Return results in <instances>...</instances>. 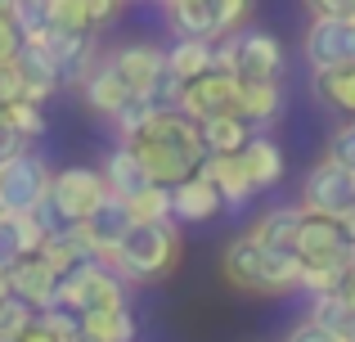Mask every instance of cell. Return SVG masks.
Wrapping results in <instances>:
<instances>
[{
  "label": "cell",
  "mask_w": 355,
  "mask_h": 342,
  "mask_svg": "<svg viewBox=\"0 0 355 342\" xmlns=\"http://www.w3.org/2000/svg\"><path fill=\"white\" fill-rule=\"evenodd\" d=\"M18 149H27V140L9 126V117L0 113V158H9V153H18Z\"/></svg>",
  "instance_id": "cell-42"
},
{
  "label": "cell",
  "mask_w": 355,
  "mask_h": 342,
  "mask_svg": "<svg viewBox=\"0 0 355 342\" xmlns=\"http://www.w3.org/2000/svg\"><path fill=\"white\" fill-rule=\"evenodd\" d=\"M23 50V27L14 23V14H0V63H14Z\"/></svg>",
  "instance_id": "cell-38"
},
{
  "label": "cell",
  "mask_w": 355,
  "mask_h": 342,
  "mask_svg": "<svg viewBox=\"0 0 355 342\" xmlns=\"http://www.w3.org/2000/svg\"><path fill=\"white\" fill-rule=\"evenodd\" d=\"M81 334L95 342H135L139 325L130 316V307H104V311H86L81 316Z\"/></svg>",
  "instance_id": "cell-25"
},
{
  "label": "cell",
  "mask_w": 355,
  "mask_h": 342,
  "mask_svg": "<svg viewBox=\"0 0 355 342\" xmlns=\"http://www.w3.org/2000/svg\"><path fill=\"white\" fill-rule=\"evenodd\" d=\"M302 54L311 72L355 63V18H311L302 32Z\"/></svg>",
  "instance_id": "cell-8"
},
{
  "label": "cell",
  "mask_w": 355,
  "mask_h": 342,
  "mask_svg": "<svg viewBox=\"0 0 355 342\" xmlns=\"http://www.w3.org/2000/svg\"><path fill=\"white\" fill-rule=\"evenodd\" d=\"M297 203H302L306 212H315V216H338L342 221L355 207V171L342 167V162H333L329 153H324V158L311 162V171L302 176Z\"/></svg>",
  "instance_id": "cell-7"
},
{
  "label": "cell",
  "mask_w": 355,
  "mask_h": 342,
  "mask_svg": "<svg viewBox=\"0 0 355 342\" xmlns=\"http://www.w3.org/2000/svg\"><path fill=\"white\" fill-rule=\"evenodd\" d=\"M14 63H18V77H23V86H27V99H36V104L54 99L63 86H68V81H63V68L41 50V45H27L23 41V50H18Z\"/></svg>",
  "instance_id": "cell-17"
},
{
  "label": "cell",
  "mask_w": 355,
  "mask_h": 342,
  "mask_svg": "<svg viewBox=\"0 0 355 342\" xmlns=\"http://www.w3.org/2000/svg\"><path fill=\"white\" fill-rule=\"evenodd\" d=\"M0 113L9 117V126H14V131L23 135L27 144L41 140V135L50 131V122H45V104H36V99H14V104L0 108Z\"/></svg>",
  "instance_id": "cell-30"
},
{
  "label": "cell",
  "mask_w": 355,
  "mask_h": 342,
  "mask_svg": "<svg viewBox=\"0 0 355 342\" xmlns=\"http://www.w3.org/2000/svg\"><path fill=\"white\" fill-rule=\"evenodd\" d=\"M45 230L36 225V216H14V212H0V271H14L23 257L41 253Z\"/></svg>",
  "instance_id": "cell-18"
},
{
  "label": "cell",
  "mask_w": 355,
  "mask_h": 342,
  "mask_svg": "<svg viewBox=\"0 0 355 342\" xmlns=\"http://www.w3.org/2000/svg\"><path fill=\"white\" fill-rule=\"evenodd\" d=\"M99 171H104V180H108V189L117 194V198H135L144 185H153L148 180V171H144V162L135 158V149H130L126 140H117L113 149L104 153V162H99Z\"/></svg>",
  "instance_id": "cell-21"
},
{
  "label": "cell",
  "mask_w": 355,
  "mask_h": 342,
  "mask_svg": "<svg viewBox=\"0 0 355 342\" xmlns=\"http://www.w3.org/2000/svg\"><path fill=\"white\" fill-rule=\"evenodd\" d=\"M284 108H288V90H284V81H243V104H239V113L248 117L252 126H275L279 117H284Z\"/></svg>",
  "instance_id": "cell-22"
},
{
  "label": "cell",
  "mask_w": 355,
  "mask_h": 342,
  "mask_svg": "<svg viewBox=\"0 0 355 342\" xmlns=\"http://www.w3.org/2000/svg\"><path fill=\"white\" fill-rule=\"evenodd\" d=\"M18 342H63V338H59V334H54V329H45V325H41V320H36V325H32V329H27V334H23V338H18Z\"/></svg>",
  "instance_id": "cell-43"
},
{
  "label": "cell",
  "mask_w": 355,
  "mask_h": 342,
  "mask_svg": "<svg viewBox=\"0 0 355 342\" xmlns=\"http://www.w3.org/2000/svg\"><path fill=\"white\" fill-rule=\"evenodd\" d=\"M302 221H306L302 203H275V207H266L248 230L257 239H266V243H275V248H293L297 234H302Z\"/></svg>",
  "instance_id": "cell-24"
},
{
  "label": "cell",
  "mask_w": 355,
  "mask_h": 342,
  "mask_svg": "<svg viewBox=\"0 0 355 342\" xmlns=\"http://www.w3.org/2000/svg\"><path fill=\"white\" fill-rule=\"evenodd\" d=\"M243 162H248V171H252V180H257V189H275V185L284 180V171H288L284 144H279L275 135H266V131H257V135L248 140V149H243Z\"/></svg>",
  "instance_id": "cell-23"
},
{
  "label": "cell",
  "mask_w": 355,
  "mask_h": 342,
  "mask_svg": "<svg viewBox=\"0 0 355 342\" xmlns=\"http://www.w3.org/2000/svg\"><path fill=\"white\" fill-rule=\"evenodd\" d=\"M342 225H347V234H351V243H355V207L347 212V216H342Z\"/></svg>",
  "instance_id": "cell-45"
},
{
  "label": "cell",
  "mask_w": 355,
  "mask_h": 342,
  "mask_svg": "<svg viewBox=\"0 0 355 342\" xmlns=\"http://www.w3.org/2000/svg\"><path fill=\"white\" fill-rule=\"evenodd\" d=\"M324 153H329L333 162H342V167L355 171V117H347L342 126H333L329 140H324Z\"/></svg>",
  "instance_id": "cell-34"
},
{
  "label": "cell",
  "mask_w": 355,
  "mask_h": 342,
  "mask_svg": "<svg viewBox=\"0 0 355 342\" xmlns=\"http://www.w3.org/2000/svg\"><path fill=\"white\" fill-rule=\"evenodd\" d=\"M239 104H243V81L234 77V72H216V68H211L207 77L189 81V86L180 90V108L193 117V122L230 117V113H239Z\"/></svg>",
  "instance_id": "cell-9"
},
{
  "label": "cell",
  "mask_w": 355,
  "mask_h": 342,
  "mask_svg": "<svg viewBox=\"0 0 355 342\" xmlns=\"http://www.w3.org/2000/svg\"><path fill=\"white\" fill-rule=\"evenodd\" d=\"M252 135H257V126H252L248 117H239V113L202 122V140H207V153H243Z\"/></svg>",
  "instance_id": "cell-27"
},
{
  "label": "cell",
  "mask_w": 355,
  "mask_h": 342,
  "mask_svg": "<svg viewBox=\"0 0 355 342\" xmlns=\"http://www.w3.org/2000/svg\"><path fill=\"white\" fill-rule=\"evenodd\" d=\"M54 307H68V311H77V316H86V311H104V307H130V302H126V280H121L104 257L81 262V266H72V271L59 275Z\"/></svg>",
  "instance_id": "cell-4"
},
{
  "label": "cell",
  "mask_w": 355,
  "mask_h": 342,
  "mask_svg": "<svg viewBox=\"0 0 355 342\" xmlns=\"http://www.w3.org/2000/svg\"><path fill=\"white\" fill-rule=\"evenodd\" d=\"M14 23L23 27V36L36 32V27H45L50 23V0H18L14 5Z\"/></svg>",
  "instance_id": "cell-36"
},
{
  "label": "cell",
  "mask_w": 355,
  "mask_h": 342,
  "mask_svg": "<svg viewBox=\"0 0 355 342\" xmlns=\"http://www.w3.org/2000/svg\"><path fill=\"white\" fill-rule=\"evenodd\" d=\"M77 95H81V104H86L90 113L99 117V122H113L121 108H126V99L135 95V90L126 86V77L117 72V63L104 54V59H99L95 68L86 72V81L77 86Z\"/></svg>",
  "instance_id": "cell-12"
},
{
  "label": "cell",
  "mask_w": 355,
  "mask_h": 342,
  "mask_svg": "<svg viewBox=\"0 0 355 342\" xmlns=\"http://www.w3.org/2000/svg\"><path fill=\"white\" fill-rule=\"evenodd\" d=\"M302 271H306V262L297 257V248H275L266 239H257L252 230H239L220 248V275H225V284L248 293V298H288V293H302Z\"/></svg>",
  "instance_id": "cell-2"
},
{
  "label": "cell",
  "mask_w": 355,
  "mask_h": 342,
  "mask_svg": "<svg viewBox=\"0 0 355 342\" xmlns=\"http://www.w3.org/2000/svg\"><path fill=\"white\" fill-rule=\"evenodd\" d=\"M130 149L144 162L153 185H180L207 162V140H202V122H193L184 108H157L148 117L144 131L130 135Z\"/></svg>",
  "instance_id": "cell-1"
},
{
  "label": "cell",
  "mask_w": 355,
  "mask_h": 342,
  "mask_svg": "<svg viewBox=\"0 0 355 342\" xmlns=\"http://www.w3.org/2000/svg\"><path fill=\"white\" fill-rule=\"evenodd\" d=\"M234 45H239L234 63L239 81H284V41L275 32L243 27V32H234Z\"/></svg>",
  "instance_id": "cell-11"
},
{
  "label": "cell",
  "mask_w": 355,
  "mask_h": 342,
  "mask_svg": "<svg viewBox=\"0 0 355 342\" xmlns=\"http://www.w3.org/2000/svg\"><path fill=\"white\" fill-rule=\"evenodd\" d=\"M166 63H171V72L189 86V81L207 77V72L216 68V41H211V36H175V41L166 45Z\"/></svg>",
  "instance_id": "cell-19"
},
{
  "label": "cell",
  "mask_w": 355,
  "mask_h": 342,
  "mask_svg": "<svg viewBox=\"0 0 355 342\" xmlns=\"http://www.w3.org/2000/svg\"><path fill=\"white\" fill-rule=\"evenodd\" d=\"M342 275H347V266H333V262H324V266H306L302 271V293H338L342 289Z\"/></svg>",
  "instance_id": "cell-35"
},
{
  "label": "cell",
  "mask_w": 355,
  "mask_h": 342,
  "mask_svg": "<svg viewBox=\"0 0 355 342\" xmlns=\"http://www.w3.org/2000/svg\"><path fill=\"white\" fill-rule=\"evenodd\" d=\"M9 293L23 298L27 307L45 311V307H54V293H59V271H54L41 253H32L9 271Z\"/></svg>",
  "instance_id": "cell-14"
},
{
  "label": "cell",
  "mask_w": 355,
  "mask_h": 342,
  "mask_svg": "<svg viewBox=\"0 0 355 342\" xmlns=\"http://www.w3.org/2000/svg\"><path fill=\"white\" fill-rule=\"evenodd\" d=\"M81 225H86L90 243L99 248V257H104L108 248H117L121 239H126L130 230L139 225V221H135V212H130V203H126V198H117V194H108V198L99 203V207L90 212V216L81 221Z\"/></svg>",
  "instance_id": "cell-16"
},
{
  "label": "cell",
  "mask_w": 355,
  "mask_h": 342,
  "mask_svg": "<svg viewBox=\"0 0 355 342\" xmlns=\"http://www.w3.org/2000/svg\"><path fill=\"white\" fill-rule=\"evenodd\" d=\"M81 5H86L90 23H95V32H99V27H113L117 23V14H121L126 0H81Z\"/></svg>",
  "instance_id": "cell-40"
},
{
  "label": "cell",
  "mask_w": 355,
  "mask_h": 342,
  "mask_svg": "<svg viewBox=\"0 0 355 342\" xmlns=\"http://www.w3.org/2000/svg\"><path fill=\"white\" fill-rule=\"evenodd\" d=\"M311 320H320V325H329L333 334H342V338H355V307L342 293H315L311 298V311H306Z\"/></svg>",
  "instance_id": "cell-28"
},
{
  "label": "cell",
  "mask_w": 355,
  "mask_h": 342,
  "mask_svg": "<svg viewBox=\"0 0 355 342\" xmlns=\"http://www.w3.org/2000/svg\"><path fill=\"white\" fill-rule=\"evenodd\" d=\"M50 176L54 167L36 149H18L9 158H0V212L27 216L50 198Z\"/></svg>",
  "instance_id": "cell-5"
},
{
  "label": "cell",
  "mask_w": 355,
  "mask_h": 342,
  "mask_svg": "<svg viewBox=\"0 0 355 342\" xmlns=\"http://www.w3.org/2000/svg\"><path fill=\"white\" fill-rule=\"evenodd\" d=\"M351 342H355V338H351Z\"/></svg>",
  "instance_id": "cell-49"
},
{
  "label": "cell",
  "mask_w": 355,
  "mask_h": 342,
  "mask_svg": "<svg viewBox=\"0 0 355 342\" xmlns=\"http://www.w3.org/2000/svg\"><path fill=\"white\" fill-rule=\"evenodd\" d=\"M351 18H355V14H351Z\"/></svg>",
  "instance_id": "cell-50"
},
{
  "label": "cell",
  "mask_w": 355,
  "mask_h": 342,
  "mask_svg": "<svg viewBox=\"0 0 355 342\" xmlns=\"http://www.w3.org/2000/svg\"><path fill=\"white\" fill-rule=\"evenodd\" d=\"M14 5H18V0H14Z\"/></svg>",
  "instance_id": "cell-48"
},
{
  "label": "cell",
  "mask_w": 355,
  "mask_h": 342,
  "mask_svg": "<svg viewBox=\"0 0 355 342\" xmlns=\"http://www.w3.org/2000/svg\"><path fill=\"white\" fill-rule=\"evenodd\" d=\"M284 342H347V338H342V334H333L329 325H320V320H311V316H306V320H297V325L288 329V338H284Z\"/></svg>",
  "instance_id": "cell-37"
},
{
  "label": "cell",
  "mask_w": 355,
  "mask_h": 342,
  "mask_svg": "<svg viewBox=\"0 0 355 342\" xmlns=\"http://www.w3.org/2000/svg\"><path fill=\"white\" fill-rule=\"evenodd\" d=\"M297 257H302L306 266H351L355 262V243L347 234V225H342L338 216H315V212H306L302 221V234H297Z\"/></svg>",
  "instance_id": "cell-10"
},
{
  "label": "cell",
  "mask_w": 355,
  "mask_h": 342,
  "mask_svg": "<svg viewBox=\"0 0 355 342\" xmlns=\"http://www.w3.org/2000/svg\"><path fill=\"white\" fill-rule=\"evenodd\" d=\"M211 14H216V41L230 32H243L252 14V0H211Z\"/></svg>",
  "instance_id": "cell-33"
},
{
  "label": "cell",
  "mask_w": 355,
  "mask_h": 342,
  "mask_svg": "<svg viewBox=\"0 0 355 342\" xmlns=\"http://www.w3.org/2000/svg\"><path fill=\"white\" fill-rule=\"evenodd\" d=\"M72 342H95V338H86V334H77V338H72Z\"/></svg>",
  "instance_id": "cell-47"
},
{
  "label": "cell",
  "mask_w": 355,
  "mask_h": 342,
  "mask_svg": "<svg viewBox=\"0 0 355 342\" xmlns=\"http://www.w3.org/2000/svg\"><path fill=\"white\" fill-rule=\"evenodd\" d=\"M153 113H157V104H153V99H144V95H130V99H126V108H121V113H117L108 126H113V131L121 135V140H130L135 131H144V126H148V117H153Z\"/></svg>",
  "instance_id": "cell-32"
},
{
  "label": "cell",
  "mask_w": 355,
  "mask_h": 342,
  "mask_svg": "<svg viewBox=\"0 0 355 342\" xmlns=\"http://www.w3.org/2000/svg\"><path fill=\"white\" fill-rule=\"evenodd\" d=\"M41 257H45V262H50L59 275H63V271H72V266H81V262H95L99 248L90 243L86 225H59L54 234H45Z\"/></svg>",
  "instance_id": "cell-20"
},
{
  "label": "cell",
  "mask_w": 355,
  "mask_h": 342,
  "mask_svg": "<svg viewBox=\"0 0 355 342\" xmlns=\"http://www.w3.org/2000/svg\"><path fill=\"white\" fill-rule=\"evenodd\" d=\"M36 325V307H27L23 298H0V342H18L27 329Z\"/></svg>",
  "instance_id": "cell-31"
},
{
  "label": "cell",
  "mask_w": 355,
  "mask_h": 342,
  "mask_svg": "<svg viewBox=\"0 0 355 342\" xmlns=\"http://www.w3.org/2000/svg\"><path fill=\"white\" fill-rule=\"evenodd\" d=\"M338 293H342V298H347L351 307H355V262L347 266V275H342V289H338Z\"/></svg>",
  "instance_id": "cell-44"
},
{
  "label": "cell",
  "mask_w": 355,
  "mask_h": 342,
  "mask_svg": "<svg viewBox=\"0 0 355 342\" xmlns=\"http://www.w3.org/2000/svg\"><path fill=\"white\" fill-rule=\"evenodd\" d=\"M14 99H27V86L18 77V63H0V108H9Z\"/></svg>",
  "instance_id": "cell-39"
},
{
  "label": "cell",
  "mask_w": 355,
  "mask_h": 342,
  "mask_svg": "<svg viewBox=\"0 0 355 342\" xmlns=\"http://www.w3.org/2000/svg\"><path fill=\"white\" fill-rule=\"evenodd\" d=\"M104 262L113 266L126 284H153L166 280L180 262V221H162V225H135L117 248H108Z\"/></svg>",
  "instance_id": "cell-3"
},
{
  "label": "cell",
  "mask_w": 355,
  "mask_h": 342,
  "mask_svg": "<svg viewBox=\"0 0 355 342\" xmlns=\"http://www.w3.org/2000/svg\"><path fill=\"white\" fill-rule=\"evenodd\" d=\"M171 203H175V221H180V225H202V221H211L225 207L220 189L202 171H193V176H184L180 185H171Z\"/></svg>",
  "instance_id": "cell-15"
},
{
  "label": "cell",
  "mask_w": 355,
  "mask_h": 342,
  "mask_svg": "<svg viewBox=\"0 0 355 342\" xmlns=\"http://www.w3.org/2000/svg\"><path fill=\"white\" fill-rule=\"evenodd\" d=\"M198 171L220 189V198H225L230 212H243L261 194L257 180H252V171H248V162H243V153H207V162H202Z\"/></svg>",
  "instance_id": "cell-13"
},
{
  "label": "cell",
  "mask_w": 355,
  "mask_h": 342,
  "mask_svg": "<svg viewBox=\"0 0 355 342\" xmlns=\"http://www.w3.org/2000/svg\"><path fill=\"white\" fill-rule=\"evenodd\" d=\"M108 180L99 167H81V162H68L50 176V207L59 212L63 225H81L99 203L108 198Z\"/></svg>",
  "instance_id": "cell-6"
},
{
  "label": "cell",
  "mask_w": 355,
  "mask_h": 342,
  "mask_svg": "<svg viewBox=\"0 0 355 342\" xmlns=\"http://www.w3.org/2000/svg\"><path fill=\"white\" fill-rule=\"evenodd\" d=\"M0 14H14V0H0Z\"/></svg>",
  "instance_id": "cell-46"
},
{
  "label": "cell",
  "mask_w": 355,
  "mask_h": 342,
  "mask_svg": "<svg viewBox=\"0 0 355 342\" xmlns=\"http://www.w3.org/2000/svg\"><path fill=\"white\" fill-rule=\"evenodd\" d=\"M311 90L329 108H338L342 117H355V63L329 68V72H311Z\"/></svg>",
  "instance_id": "cell-26"
},
{
  "label": "cell",
  "mask_w": 355,
  "mask_h": 342,
  "mask_svg": "<svg viewBox=\"0 0 355 342\" xmlns=\"http://www.w3.org/2000/svg\"><path fill=\"white\" fill-rule=\"evenodd\" d=\"M130 212H135L139 225H162V221H175V203H171V185H144L135 198H126Z\"/></svg>",
  "instance_id": "cell-29"
},
{
  "label": "cell",
  "mask_w": 355,
  "mask_h": 342,
  "mask_svg": "<svg viewBox=\"0 0 355 342\" xmlns=\"http://www.w3.org/2000/svg\"><path fill=\"white\" fill-rule=\"evenodd\" d=\"M311 18H351L355 14V0H306Z\"/></svg>",
  "instance_id": "cell-41"
}]
</instances>
